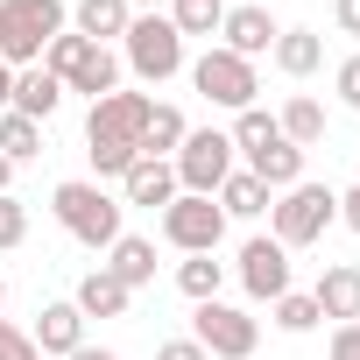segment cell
Here are the masks:
<instances>
[{
  "instance_id": "6da1fadb",
  "label": "cell",
  "mask_w": 360,
  "mask_h": 360,
  "mask_svg": "<svg viewBox=\"0 0 360 360\" xmlns=\"http://www.w3.org/2000/svg\"><path fill=\"white\" fill-rule=\"evenodd\" d=\"M64 29H71L64 0H0V64H8V71L43 64L50 36H64Z\"/></svg>"
},
{
  "instance_id": "7a4b0ae2",
  "label": "cell",
  "mask_w": 360,
  "mask_h": 360,
  "mask_svg": "<svg viewBox=\"0 0 360 360\" xmlns=\"http://www.w3.org/2000/svg\"><path fill=\"white\" fill-rule=\"evenodd\" d=\"M50 212H57V226H64L78 248H92V255H106V248L120 240V198H106V184H92V176L57 184V191H50Z\"/></svg>"
},
{
  "instance_id": "3957f363",
  "label": "cell",
  "mask_w": 360,
  "mask_h": 360,
  "mask_svg": "<svg viewBox=\"0 0 360 360\" xmlns=\"http://www.w3.org/2000/svg\"><path fill=\"white\" fill-rule=\"evenodd\" d=\"M332 219H339V191L304 176V184L276 191V205H269V240H283V248H318Z\"/></svg>"
},
{
  "instance_id": "277c9868",
  "label": "cell",
  "mask_w": 360,
  "mask_h": 360,
  "mask_svg": "<svg viewBox=\"0 0 360 360\" xmlns=\"http://www.w3.org/2000/svg\"><path fill=\"white\" fill-rule=\"evenodd\" d=\"M120 57H127V71L141 85H162V78L184 71V36H176L169 15H134L127 36H120Z\"/></svg>"
},
{
  "instance_id": "5b68a950",
  "label": "cell",
  "mask_w": 360,
  "mask_h": 360,
  "mask_svg": "<svg viewBox=\"0 0 360 360\" xmlns=\"http://www.w3.org/2000/svg\"><path fill=\"white\" fill-rule=\"evenodd\" d=\"M169 169H176V191L212 198L226 176H233V134H226V127H191L184 148L169 155Z\"/></svg>"
},
{
  "instance_id": "8992f818",
  "label": "cell",
  "mask_w": 360,
  "mask_h": 360,
  "mask_svg": "<svg viewBox=\"0 0 360 360\" xmlns=\"http://www.w3.org/2000/svg\"><path fill=\"white\" fill-rule=\"evenodd\" d=\"M162 240H169L176 255H219V240H226V212H219V198L176 191V198L162 205Z\"/></svg>"
},
{
  "instance_id": "52a82bcc",
  "label": "cell",
  "mask_w": 360,
  "mask_h": 360,
  "mask_svg": "<svg viewBox=\"0 0 360 360\" xmlns=\"http://www.w3.org/2000/svg\"><path fill=\"white\" fill-rule=\"evenodd\" d=\"M191 339H198L212 360H248V353L262 346V325H255L240 304H219V297H212V304L191 311Z\"/></svg>"
},
{
  "instance_id": "ba28073f",
  "label": "cell",
  "mask_w": 360,
  "mask_h": 360,
  "mask_svg": "<svg viewBox=\"0 0 360 360\" xmlns=\"http://www.w3.org/2000/svg\"><path fill=\"white\" fill-rule=\"evenodd\" d=\"M191 85H198L212 106H226V113H248V106H255V92H262L255 64H248V57H233V50H205V57L191 64Z\"/></svg>"
},
{
  "instance_id": "9c48e42d",
  "label": "cell",
  "mask_w": 360,
  "mask_h": 360,
  "mask_svg": "<svg viewBox=\"0 0 360 360\" xmlns=\"http://www.w3.org/2000/svg\"><path fill=\"white\" fill-rule=\"evenodd\" d=\"M148 92H106V99H92V113H85V141L99 148V141H113V148H134L141 155V127H148Z\"/></svg>"
},
{
  "instance_id": "30bf717a",
  "label": "cell",
  "mask_w": 360,
  "mask_h": 360,
  "mask_svg": "<svg viewBox=\"0 0 360 360\" xmlns=\"http://www.w3.org/2000/svg\"><path fill=\"white\" fill-rule=\"evenodd\" d=\"M240 290L255 297V304H276L283 290H290V248L283 240H269V233H255L248 248H240Z\"/></svg>"
},
{
  "instance_id": "8fae6325",
  "label": "cell",
  "mask_w": 360,
  "mask_h": 360,
  "mask_svg": "<svg viewBox=\"0 0 360 360\" xmlns=\"http://www.w3.org/2000/svg\"><path fill=\"white\" fill-rule=\"evenodd\" d=\"M219 36H226L219 50H233V57H248V64H255V57H269V50H276V36H283V29H276V15H269V8H226Z\"/></svg>"
},
{
  "instance_id": "7c38bea8",
  "label": "cell",
  "mask_w": 360,
  "mask_h": 360,
  "mask_svg": "<svg viewBox=\"0 0 360 360\" xmlns=\"http://www.w3.org/2000/svg\"><path fill=\"white\" fill-rule=\"evenodd\" d=\"M311 304H318V318H332V325H360V269H353V262H332V269L318 276Z\"/></svg>"
},
{
  "instance_id": "4fadbf2b",
  "label": "cell",
  "mask_w": 360,
  "mask_h": 360,
  "mask_svg": "<svg viewBox=\"0 0 360 360\" xmlns=\"http://www.w3.org/2000/svg\"><path fill=\"white\" fill-rule=\"evenodd\" d=\"M29 339H36V353H64V360H71V353L85 346V311H78L71 297H64V304H43Z\"/></svg>"
},
{
  "instance_id": "5bb4252c",
  "label": "cell",
  "mask_w": 360,
  "mask_h": 360,
  "mask_svg": "<svg viewBox=\"0 0 360 360\" xmlns=\"http://www.w3.org/2000/svg\"><path fill=\"white\" fill-rule=\"evenodd\" d=\"M8 106H15L22 120H36V127H43V120L64 106V78H50L43 64H29V71H15V99H8Z\"/></svg>"
},
{
  "instance_id": "9a60e30c",
  "label": "cell",
  "mask_w": 360,
  "mask_h": 360,
  "mask_svg": "<svg viewBox=\"0 0 360 360\" xmlns=\"http://www.w3.org/2000/svg\"><path fill=\"white\" fill-rule=\"evenodd\" d=\"M113 283H127V290H141V283H155V240H141V233H120L113 248H106V262H99Z\"/></svg>"
},
{
  "instance_id": "2e32d148",
  "label": "cell",
  "mask_w": 360,
  "mask_h": 360,
  "mask_svg": "<svg viewBox=\"0 0 360 360\" xmlns=\"http://www.w3.org/2000/svg\"><path fill=\"white\" fill-rule=\"evenodd\" d=\"M120 198H127V205H148V212H155V205H169V198H176V169L141 155V162L120 176Z\"/></svg>"
},
{
  "instance_id": "e0dca14e",
  "label": "cell",
  "mask_w": 360,
  "mask_h": 360,
  "mask_svg": "<svg viewBox=\"0 0 360 360\" xmlns=\"http://www.w3.org/2000/svg\"><path fill=\"white\" fill-rule=\"evenodd\" d=\"M127 22H134L127 0H78V8H71V29L85 43H113V36H127Z\"/></svg>"
},
{
  "instance_id": "ac0fdd59",
  "label": "cell",
  "mask_w": 360,
  "mask_h": 360,
  "mask_svg": "<svg viewBox=\"0 0 360 360\" xmlns=\"http://www.w3.org/2000/svg\"><path fill=\"white\" fill-rule=\"evenodd\" d=\"M248 169L262 176V184H269V191H290V184H304V148L276 134L269 148H255V155H248Z\"/></svg>"
},
{
  "instance_id": "d6986e66",
  "label": "cell",
  "mask_w": 360,
  "mask_h": 360,
  "mask_svg": "<svg viewBox=\"0 0 360 360\" xmlns=\"http://www.w3.org/2000/svg\"><path fill=\"white\" fill-rule=\"evenodd\" d=\"M212 198H219V212H226V219H262V212L276 205V191L262 184V176H255V169H233V176H226V184L212 191Z\"/></svg>"
},
{
  "instance_id": "ffe728a7",
  "label": "cell",
  "mask_w": 360,
  "mask_h": 360,
  "mask_svg": "<svg viewBox=\"0 0 360 360\" xmlns=\"http://www.w3.org/2000/svg\"><path fill=\"white\" fill-rule=\"evenodd\" d=\"M269 57H276V71H283V78H311V71L325 64V36H318V29H283Z\"/></svg>"
},
{
  "instance_id": "44dd1931",
  "label": "cell",
  "mask_w": 360,
  "mask_h": 360,
  "mask_svg": "<svg viewBox=\"0 0 360 360\" xmlns=\"http://www.w3.org/2000/svg\"><path fill=\"white\" fill-rule=\"evenodd\" d=\"M64 92H85V99H106V92H120V57H113L106 43H92V50L78 57V71L64 78Z\"/></svg>"
},
{
  "instance_id": "7402d4cb",
  "label": "cell",
  "mask_w": 360,
  "mask_h": 360,
  "mask_svg": "<svg viewBox=\"0 0 360 360\" xmlns=\"http://www.w3.org/2000/svg\"><path fill=\"white\" fill-rule=\"evenodd\" d=\"M71 304H78L85 318H127V304H134V290H127V283H113L106 269H92V276L78 283V297H71Z\"/></svg>"
},
{
  "instance_id": "603a6c76",
  "label": "cell",
  "mask_w": 360,
  "mask_h": 360,
  "mask_svg": "<svg viewBox=\"0 0 360 360\" xmlns=\"http://www.w3.org/2000/svg\"><path fill=\"white\" fill-rule=\"evenodd\" d=\"M184 134H191V127H184V113L155 99V106H148V127H141V155H148V162H169L176 148H184Z\"/></svg>"
},
{
  "instance_id": "cb8c5ba5",
  "label": "cell",
  "mask_w": 360,
  "mask_h": 360,
  "mask_svg": "<svg viewBox=\"0 0 360 360\" xmlns=\"http://www.w3.org/2000/svg\"><path fill=\"white\" fill-rule=\"evenodd\" d=\"M276 127H283V141H297V148H318V141H325V106H318L311 92H297V99L276 113Z\"/></svg>"
},
{
  "instance_id": "d4e9b609",
  "label": "cell",
  "mask_w": 360,
  "mask_h": 360,
  "mask_svg": "<svg viewBox=\"0 0 360 360\" xmlns=\"http://www.w3.org/2000/svg\"><path fill=\"white\" fill-rule=\"evenodd\" d=\"M219 283H226V262L219 255H184V262H176V290H184L191 304H212Z\"/></svg>"
},
{
  "instance_id": "484cf974",
  "label": "cell",
  "mask_w": 360,
  "mask_h": 360,
  "mask_svg": "<svg viewBox=\"0 0 360 360\" xmlns=\"http://www.w3.org/2000/svg\"><path fill=\"white\" fill-rule=\"evenodd\" d=\"M169 22H176V36H219L226 0H169Z\"/></svg>"
},
{
  "instance_id": "4316f807",
  "label": "cell",
  "mask_w": 360,
  "mask_h": 360,
  "mask_svg": "<svg viewBox=\"0 0 360 360\" xmlns=\"http://www.w3.org/2000/svg\"><path fill=\"white\" fill-rule=\"evenodd\" d=\"M36 148H43V127H36V120H22V113L8 106V113H0V155H8V162H29Z\"/></svg>"
},
{
  "instance_id": "83f0119b",
  "label": "cell",
  "mask_w": 360,
  "mask_h": 360,
  "mask_svg": "<svg viewBox=\"0 0 360 360\" xmlns=\"http://www.w3.org/2000/svg\"><path fill=\"white\" fill-rule=\"evenodd\" d=\"M276 325H283V332H318L325 318H318L311 290H283V297H276Z\"/></svg>"
},
{
  "instance_id": "f1b7e54d",
  "label": "cell",
  "mask_w": 360,
  "mask_h": 360,
  "mask_svg": "<svg viewBox=\"0 0 360 360\" xmlns=\"http://www.w3.org/2000/svg\"><path fill=\"white\" fill-rule=\"evenodd\" d=\"M85 50H92V43H85L78 29H64V36H50V50H43V71H50V78H71Z\"/></svg>"
},
{
  "instance_id": "f546056e",
  "label": "cell",
  "mask_w": 360,
  "mask_h": 360,
  "mask_svg": "<svg viewBox=\"0 0 360 360\" xmlns=\"http://www.w3.org/2000/svg\"><path fill=\"white\" fill-rule=\"evenodd\" d=\"M22 240H29V205L0 191V255H8V248H22Z\"/></svg>"
},
{
  "instance_id": "4dcf8cb0",
  "label": "cell",
  "mask_w": 360,
  "mask_h": 360,
  "mask_svg": "<svg viewBox=\"0 0 360 360\" xmlns=\"http://www.w3.org/2000/svg\"><path fill=\"white\" fill-rule=\"evenodd\" d=\"M85 155H92V169H99V176H127V169L141 162L134 148H113V141H99V148H85ZM99 176H92V184H99Z\"/></svg>"
},
{
  "instance_id": "1f68e13d",
  "label": "cell",
  "mask_w": 360,
  "mask_h": 360,
  "mask_svg": "<svg viewBox=\"0 0 360 360\" xmlns=\"http://www.w3.org/2000/svg\"><path fill=\"white\" fill-rule=\"evenodd\" d=\"M0 360H36V339L22 325H8V318H0Z\"/></svg>"
},
{
  "instance_id": "d6a6232c",
  "label": "cell",
  "mask_w": 360,
  "mask_h": 360,
  "mask_svg": "<svg viewBox=\"0 0 360 360\" xmlns=\"http://www.w3.org/2000/svg\"><path fill=\"white\" fill-rule=\"evenodd\" d=\"M332 85H339V99H346V106L360 113V50H353V57L339 64V78H332Z\"/></svg>"
},
{
  "instance_id": "836d02e7",
  "label": "cell",
  "mask_w": 360,
  "mask_h": 360,
  "mask_svg": "<svg viewBox=\"0 0 360 360\" xmlns=\"http://www.w3.org/2000/svg\"><path fill=\"white\" fill-rule=\"evenodd\" d=\"M155 360H212V353H205L198 339H162V346H155Z\"/></svg>"
},
{
  "instance_id": "e575fe53",
  "label": "cell",
  "mask_w": 360,
  "mask_h": 360,
  "mask_svg": "<svg viewBox=\"0 0 360 360\" xmlns=\"http://www.w3.org/2000/svg\"><path fill=\"white\" fill-rule=\"evenodd\" d=\"M332 360H360V325H332Z\"/></svg>"
},
{
  "instance_id": "d590c367",
  "label": "cell",
  "mask_w": 360,
  "mask_h": 360,
  "mask_svg": "<svg viewBox=\"0 0 360 360\" xmlns=\"http://www.w3.org/2000/svg\"><path fill=\"white\" fill-rule=\"evenodd\" d=\"M332 22H339L346 36H360V0H332Z\"/></svg>"
},
{
  "instance_id": "8d00e7d4",
  "label": "cell",
  "mask_w": 360,
  "mask_h": 360,
  "mask_svg": "<svg viewBox=\"0 0 360 360\" xmlns=\"http://www.w3.org/2000/svg\"><path fill=\"white\" fill-rule=\"evenodd\" d=\"M339 226H353V233H360V184H353V191H339Z\"/></svg>"
},
{
  "instance_id": "74e56055",
  "label": "cell",
  "mask_w": 360,
  "mask_h": 360,
  "mask_svg": "<svg viewBox=\"0 0 360 360\" xmlns=\"http://www.w3.org/2000/svg\"><path fill=\"white\" fill-rule=\"evenodd\" d=\"M8 99H15V71L0 64V113H8Z\"/></svg>"
},
{
  "instance_id": "f35d334b",
  "label": "cell",
  "mask_w": 360,
  "mask_h": 360,
  "mask_svg": "<svg viewBox=\"0 0 360 360\" xmlns=\"http://www.w3.org/2000/svg\"><path fill=\"white\" fill-rule=\"evenodd\" d=\"M71 360H120V353H106V346H78Z\"/></svg>"
},
{
  "instance_id": "ab89813d",
  "label": "cell",
  "mask_w": 360,
  "mask_h": 360,
  "mask_svg": "<svg viewBox=\"0 0 360 360\" xmlns=\"http://www.w3.org/2000/svg\"><path fill=\"white\" fill-rule=\"evenodd\" d=\"M8 184H15V162H8V155H0V191H8Z\"/></svg>"
},
{
  "instance_id": "60d3db41",
  "label": "cell",
  "mask_w": 360,
  "mask_h": 360,
  "mask_svg": "<svg viewBox=\"0 0 360 360\" xmlns=\"http://www.w3.org/2000/svg\"><path fill=\"white\" fill-rule=\"evenodd\" d=\"M127 8H148V15H155V8H162V0H127Z\"/></svg>"
},
{
  "instance_id": "b9f144b4",
  "label": "cell",
  "mask_w": 360,
  "mask_h": 360,
  "mask_svg": "<svg viewBox=\"0 0 360 360\" xmlns=\"http://www.w3.org/2000/svg\"><path fill=\"white\" fill-rule=\"evenodd\" d=\"M0 304H8V276H0Z\"/></svg>"
}]
</instances>
